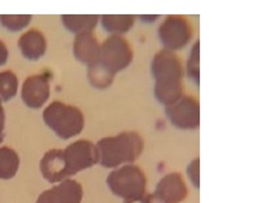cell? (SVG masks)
Masks as SVG:
<instances>
[{"instance_id": "1", "label": "cell", "mask_w": 257, "mask_h": 203, "mask_svg": "<svg viewBox=\"0 0 257 203\" xmlns=\"http://www.w3.org/2000/svg\"><path fill=\"white\" fill-rule=\"evenodd\" d=\"M150 73L155 80V97L163 106H170L184 96V67L175 52L160 50L152 59Z\"/></svg>"}, {"instance_id": "2", "label": "cell", "mask_w": 257, "mask_h": 203, "mask_svg": "<svg viewBox=\"0 0 257 203\" xmlns=\"http://www.w3.org/2000/svg\"><path fill=\"white\" fill-rule=\"evenodd\" d=\"M99 165L106 169H116L132 165L145 149V140L138 132H121L116 136H107L96 143Z\"/></svg>"}, {"instance_id": "3", "label": "cell", "mask_w": 257, "mask_h": 203, "mask_svg": "<svg viewBox=\"0 0 257 203\" xmlns=\"http://www.w3.org/2000/svg\"><path fill=\"white\" fill-rule=\"evenodd\" d=\"M43 122L57 138L69 140L80 135L84 129L83 112L63 102H52L43 111Z\"/></svg>"}, {"instance_id": "4", "label": "cell", "mask_w": 257, "mask_h": 203, "mask_svg": "<svg viewBox=\"0 0 257 203\" xmlns=\"http://www.w3.org/2000/svg\"><path fill=\"white\" fill-rule=\"evenodd\" d=\"M106 183L111 193L123 200H133L146 194V173L142 167L133 163L111 170L106 179Z\"/></svg>"}, {"instance_id": "5", "label": "cell", "mask_w": 257, "mask_h": 203, "mask_svg": "<svg viewBox=\"0 0 257 203\" xmlns=\"http://www.w3.org/2000/svg\"><path fill=\"white\" fill-rule=\"evenodd\" d=\"M157 36L165 50L177 52L190 43L193 39V28L186 16L172 15L162 22L157 30Z\"/></svg>"}, {"instance_id": "6", "label": "cell", "mask_w": 257, "mask_h": 203, "mask_svg": "<svg viewBox=\"0 0 257 203\" xmlns=\"http://www.w3.org/2000/svg\"><path fill=\"white\" fill-rule=\"evenodd\" d=\"M133 62V49L123 36H109L100 45V59L103 65L111 73L116 74L127 69Z\"/></svg>"}, {"instance_id": "7", "label": "cell", "mask_w": 257, "mask_h": 203, "mask_svg": "<svg viewBox=\"0 0 257 203\" xmlns=\"http://www.w3.org/2000/svg\"><path fill=\"white\" fill-rule=\"evenodd\" d=\"M63 155L69 177L99 163V153L96 145L86 139L70 143L67 148L63 149Z\"/></svg>"}, {"instance_id": "8", "label": "cell", "mask_w": 257, "mask_h": 203, "mask_svg": "<svg viewBox=\"0 0 257 203\" xmlns=\"http://www.w3.org/2000/svg\"><path fill=\"white\" fill-rule=\"evenodd\" d=\"M167 120L180 130H194L200 126V105L193 96L180 97L170 106H166Z\"/></svg>"}, {"instance_id": "9", "label": "cell", "mask_w": 257, "mask_h": 203, "mask_svg": "<svg viewBox=\"0 0 257 203\" xmlns=\"http://www.w3.org/2000/svg\"><path fill=\"white\" fill-rule=\"evenodd\" d=\"M50 72L32 74L23 82L22 86V100L29 109H40L46 105L50 97Z\"/></svg>"}, {"instance_id": "10", "label": "cell", "mask_w": 257, "mask_h": 203, "mask_svg": "<svg viewBox=\"0 0 257 203\" xmlns=\"http://www.w3.org/2000/svg\"><path fill=\"white\" fill-rule=\"evenodd\" d=\"M83 186L72 177L39 194L36 203H80L83 199Z\"/></svg>"}, {"instance_id": "11", "label": "cell", "mask_w": 257, "mask_h": 203, "mask_svg": "<svg viewBox=\"0 0 257 203\" xmlns=\"http://www.w3.org/2000/svg\"><path fill=\"white\" fill-rule=\"evenodd\" d=\"M153 193L163 203H182L187 197V186L182 173L172 172L160 179Z\"/></svg>"}, {"instance_id": "12", "label": "cell", "mask_w": 257, "mask_h": 203, "mask_svg": "<svg viewBox=\"0 0 257 203\" xmlns=\"http://www.w3.org/2000/svg\"><path fill=\"white\" fill-rule=\"evenodd\" d=\"M40 173L49 183H60L64 179H69L66 170L63 149H50L43 155L40 160Z\"/></svg>"}, {"instance_id": "13", "label": "cell", "mask_w": 257, "mask_h": 203, "mask_svg": "<svg viewBox=\"0 0 257 203\" xmlns=\"http://www.w3.org/2000/svg\"><path fill=\"white\" fill-rule=\"evenodd\" d=\"M100 45L93 32L76 35L73 40V55L76 60L86 66L97 63L100 59Z\"/></svg>"}, {"instance_id": "14", "label": "cell", "mask_w": 257, "mask_h": 203, "mask_svg": "<svg viewBox=\"0 0 257 203\" xmlns=\"http://www.w3.org/2000/svg\"><path fill=\"white\" fill-rule=\"evenodd\" d=\"M18 46L22 56L26 60L36 62V60L42 59L43 56L46 55L47 40L40 30L30 29V30L25 32L22 36L19 37Z\"/></svg>"}, {"instance_id": "15", "label": "cell", "mask_w": 257, "mask_h": 203, "mask_svg": "<svg viewBox=\"0 0 257 203\" xmlns=\"http://www.w3.org/2000/svg\"><path fill=\"white\" fill-rule=\"evenodd\" d=\"M136 16L133 15H103L100 16L101 28L111 36H121L135 26Z\"/></svg>"}, {"instance_id": "16", "label": "cell", "mask_w": 257, "mask_h": 203, "mask_svg": "<svg viewBox=\"0 0 257 203\" xmlns=\"http://www.w3.org/2000/svg\"><path fill=\"white\" fill-rule=\"evenodd\" d=\"M60 20L64 29L73 35H80L84 32H93L100 16L97 15H62Z\"/></svg>"}, {"instance_id": "17", "label": "cell", "mask_w": 257, "mask_h": 203, "mask_svg": "<svg viewBox=\"0 0 257 203\" xmlns=\"http://www.w3.org/2000/svg\"><path fill=\"white\" fill-rule=\"evenodd\" d=\"M20 166L18 152L8 146H0V180H9L15 177Z\"/></svg>"}, {"instance_id": "18", "label": "cell", "mask_w": 257, "mask_h": 203, "mask_svg": "<svg viewBox=\"0 0 257 203\" xmlns=\"http://www.w3.org/2000/svg\"><path fill=\"white\" fill-rule=\"evenodd\" d=\"M114 76L116 74L111 73L110 70H107L99 62L94 65L87 66V80L97 90H104V89L110 87L114 80Z\"/></svg>"}, {"instance_id": "19", "label": "cell", "mask_w": 257, "mask_h": 203, "mask_svg": "<svg viewBox=\"0 0 257 203\" xmlns=\"http://www.w3.org/2000/svg\"><path fill=\"white\" fill-rule=\"evenodd\" d=\"M19 90V79L15 72L3 70L0 72V100L10 102L16 97Z\"/></svg>"}, {"instance_id": "20", "label": "cell", "mask_w": 257, "mask_h": 203, "mask_svg": "<svg viewBox=\"0 0 257 203\" xmlns=\"http://www.w3.org/2000/svg\"><path fill=\"white\" fill-rule=\"evenodd\" d=\"M186 74L199 87L200 83V42L199 40L194 42L189 53V59L186 63Z\"/></svg>"}, {"instance_id": "21", "label": "cell", "mask_w": 257, "mask_h": 203, "mask_svg": "<svg viewBox=\"0 0 257 203\" xmlns=\"http://www.w3.org/2000/svg\"><path fill=\"white\" fill-rule=\"evenodd\" d=\"M32 15H0V26L8 32H22L30 25Z\"/></svg>"}, {"instance_id": "22", "label": "cell", "mask_w": 257, "mask_h": 203, "mask_svg": "<svg viewBox=\"0 0 257 203\" xmlns=\"http://www.w3.org/2000/svg\"><path fill=\"white\" fill-rule=\"evenodd\" d=\"M186 173L189 176V180L192 182V185L196 189H199L200 187V159L192 160L186 169Z\"/></svg>"}, {"instance_id": "23", "label": "cell", "mask_w": 257, "mask_h": 203, "mask_svg": "<svg viewBox=\"0 0 257 203\" xmlns=\"http://www.w3.org/2000/svg\"><path fill=\"white\" fill-rule=\"evenodd\" d=\"M124 203H163L155 193L145 194L139 199H133V200H124Z\"/></svg>"}, {"instance_id": "24", "label": "cell", "mask_w": 257, "mask_h": 203, "mask_svg": "<svg viewBox=\"0 0 257 203\" xmlns=\"http://www.w3.org/2000/svg\"><path fill=\"white\" fill-rule=\"evenodd\" d=\"M9 59V49L5 45L3 40H0V66L6 65Z\"/></svg>"}, {"instance_id": "25", "label": "cell", "mask_w": 257, "mask_h": 203, "mask_svg": "<svg viewBox=\"0 0 257 203\" xmlns=\"http://www.w3.org/2000/svg\"><path fill=\"white\" fill-rule=\"evenodd\" d=\"M5 138V109H3V102L0 100V143Z\"/></svg>"}, {"instance_id": "26", "label": "cell", "mask_w": 257, "mask_h": 203, "mask_svg": "<svg viewBox=\"0 0 257 203\" xmlns=\"http://www.w3.org/2000/svg\"><path fill=\"white\" fill-rule=\"evenodd\" d=\"M160 18L159 15H155V16H145V15H142V16H139V19L143 22V23H153L155 20Z\"/></svg>"}]
</instances>
